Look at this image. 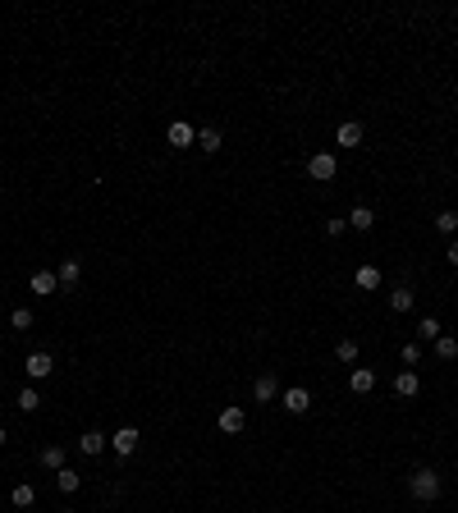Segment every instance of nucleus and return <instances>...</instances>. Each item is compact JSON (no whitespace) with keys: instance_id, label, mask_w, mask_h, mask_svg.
Wrapping results in <instances>:
<instances>
[{"instance_id":"4be33fe9","label":"nucleus","mask_w":458,"mask_h":513,"mask_svg":"<svg viewBox=\"0 0 458 513\" xmlns=\"http://www.w3.org/2000/svg\"><path fill=\"white\" fill-rule=\"evenodd\" d=\"M440 335H445V330H440V321H436V317H422V321H417V339H426V344H436Z\"/></svg>"},{"instance_id":"aec40b11","label":"nucleus","mask_w":458,"mask_h":513,"mask_svg":"<svg viewBox=\"0 0 458 513\" xmlns=\"http://www.w3.org/2000/svg\"><path fill=\"white\" fill-rule=\"evenodd\" d=\"M33 500H37V491L28 486V481H19V486L10 491V504H14V509H33Z\"/></svg>"},{"instance_id":"c756f323","label":"nucleus","mask_w":458,"mask_h":513,"mask_svg":"<svg viewBox=\"0 0 458 513\" xmlns=\"http://www.w3.org/2000/svg\"><path fill=\"white\" fill-rule=\"evenodd\" d=\"M449 266H458V239L449 243Z\"/></svg>"},{"instance_id":"f03ea898","label":"nucleus","mask_w":458,"mask_h":513,"mask_svg":"<svg viewBox=\"0 0 458 513\" xmlns=\"http://www.w3.org/2000/svg\"><path fill=\"white\" fill-rule=\"evenodd\" d=\"M335 175H339L335 152H317V156H307V179H317V184H330Z\"/></svg>"},{"instance_id":"2eb2a0df","label":"nucleus","mask_w":458,"mask_h":513,"mask_svg":"<svg viewBox=\"0 0 458 513\" xmlns=\"http://www.w3.org/2000/svg\"><path fill=\"white\" fill-rule=\"evenodd\" d=\"M413 289H408V284H394L390 289V312H413Z\"/></svg>"},{"instance_id":"39448f33","label":"nucleus","mask_w":458,"mask_h":513,"mask_svg":"<svg viewBox=\"0 0 458 513\" xmlns=\"http://www.w3.org/2000/svg\"><path fill=\"white\" fill-rule=\"evenodd\" d=\"M216 426L225 431V436H239L243 426H248V413H243L239 404H229V408H220V417H216Z\"/></svg>"},{"instance_id":"a878e982","label":"nucleus","mask_w":458,"mask_h":513,"mask_svg":"<svg viewBox=\"0 0 458 513\" xmlns=\"http://www.w3.org/2000/svg\"><path fill=\"white\" fill-rule=\"evenodd\" d=\"M10 326L14 330H33V307H14V312H10Z\"/></svg>"},{"instance_id":"0eeeda50","label":"nucleus","mask_w":458,"mask_h":513,"mask_svg":"<svg viewBox=\"0 0 458 513\" xmlns=\"http://www.w3.org/2000/svg\"><path fill=\"white\" fill-rule=\"evenodd\" d=\"M394 394H399V399H417V394H422V376H417L413 367H404V372L394 376Z\"/></svg>"},{"instance_id":"1a4fd4ad","label":"nucleus","mask_w":458,"mask_h":513,"mask_svg":"<svg viewBox=\"0 0 458 513\" xmlns=\"http://www.w3.org/2000/svg\"><path fill=\"white\" fill-rule=\"evenodd\" d=\"M252 399H257V404H271V399H280V381H275L271 372L257 376V381H252Z\"/></svg>"},{"instance_id":"412c9836","label":"nucleus","mask_w":458,"mask_h":513,"mask_svg":"<svg viewBox=\"0 0 458 513\" xmlns=\"http://www.w3.org/2000/svg\"><path fill=\"white\" fill-rule=\"evenodd\" d=\"M55 486H60V491H65V495H74L78 486H83V477H78L74 468H60V472H55Z\"/></svg>"},{"instance_id":"c85d7f7f","label":"nucleus","mask_w":458,"mask_h":513,"mask_svg":"<svg viewBox=\"0 0 458 513\" xmlns=\"http://www.w3.org/2000/svg\"><path fill=\"white\" fill-rule=\"evenodd\" d=\"M344 230H349V220H326V234H330V239H339V234H344Z\"/></svg>"},{"instance_id":"7ed1b4c3","label":"nucleus","mask_w":458,"mask_h":513,"mask_svg":"<svg viewBox=\"0 0 458 513\" xmlns=\"http://www.w3.org/2000/svg\"><path fill=\"white\" fill-rule=\"evenodd\" d=\"M280 404H284V413L303 417L307 408H312V390H307V385H294V390H284V394H280Z\"/></svg>"},{"instance_id":"7c9ffc66","label":"nucleus","mask_w":458,"mask_h":513,"mask_svg":"<svg viewBox=\"0 0 458 513\" xmlns=\"http://www.w3.org/2000/svg\"><path fill=\"white\" fill-rule=\"evenodd\" d=\"M5 440H10V436H5V426H0V445H5Z\"/></svg>"},{"instance_id":"20e7f679","label":"nucleus","mask_w":458,"mask_h":513,"mask_svg":"<svg viewBox=\"0 0 458 513\" xmlns=\"http://www.w3.org/2000/svg\"><path fill=\"white\" fill-rule=\"evenodd\" d=\"M23 372H28V381H46V376H51L55 372V358H51V353H28V362H23Z\"/></svg>"},{"instance_id":"b1692460","label":"nucleus","mask_w":458,"mask_h":513,"mask_svg":"<svg viewBox=\"0 0 458 513\" xmlns=\"http://www.w3.org/2000/svg\"><path fill=\"white\" fill-rule=\"evenodd\" d=\"M436 230L445 234V239H454V234H458V211H440V216H436Z\"/></svg>"},{"instance_id":"6ab92c4d","label":"nucleus","mask_w":458,"mask_h":513,"mask_svg":"<svg viewBox=\"0 0 458 513\" xmlns=\"http://www.w3.org/2000/svg\"><path fill=\"white\" fill-rule=\"evenodd\" d=\"M353 280H358V289H381V266H358V275H353Z\"/></svg>"},{"instance_id":"bb28decb","label":"nucleus","mask_w":458,"mask_h":513,"mask_svg":"<svg viewBox=\"0 0 458 513\" xmlns=\"http://www.w3.org/2000/svg\"><path fill=\"white\" fill-rule=\"evenodd\" d=\"M335 358L339 362H358V339H339V344H335Z\"/></svg>"},{"instance_id":"f257e3e1","label":"nucleus","mask_w":458,"mask_h":513,"mask_svg":"<svg viewBox=\"0 0 458 513\" xmlns=\"http://www.w3.org/2000/svg\"><path fill=\"white\" fill-rule=\"evenodd\" d=\"M408 491H413V500H422V504L440 500V472L436 468H413L408 472Z\"/></svg>"},{"instance_id":"6e6552de","label":"nucleus","mask_w":458,"mask_h":513,"mask_svg":"<svg viewBox=\"0 0 458 513\" xmlns=\"http://www.w3.org/2000/svg\"><path fill=\"white\" fill-rule=\"evenodd\" d=\"M349 230H358V234H371V230H376V211H371L367 202H358V207L349 211Z\"/></svg>"},{"instance_id":"ddd939ff","label":"nucleus","mask_w":458,"mask_h":513,"mask_svg":"<svg viewBox=\"0 0 458 513\" xmlns=\"http://www.w3.org/2000/svg\"><path fill=\"white\" fill-rule=\"evenodd\" d=\"M349 390H353V394H371V390H376V372H371V367H353Z\"/></svg>"},{"instance_id":"dca6fc26","label":"nucleus","mask_w":458,"mask_h":513,"mask_svg":"<svg viewBox=\"0 0 458 513\" xmlns=\"http://www.w3.org/2000/svg\"><path fill=\"white\" fill-rule=\"evenodd\" d=\"M220 142H225V133H220V129H197V152L216 156V152H220Z\"/></svg>"},{"instance_id":"4468645a","label":"nucleus","mask_w":458,"mask_h":513,"mask_svg":"<svg viewBox=\"0 0 458 513\" xmlns=\"http://www.w3.org/2000/svg\"><path fill=\"white\" fill-rule=\"evenodd\" d=\"M335 142H339V147H362V124L358 120H344V124H339V133H335Z\"/></svg>"},{"instance_id":"2f4dec72","label":"nucleus","mask_w":458,"mask_h":513,"mask_svg":"<svg viewBox=\"0 0 458 513\" xmlns=\"http://www.w3.org/2000/svg\"><path fill=\"white\" fill-rule=\"evenodd\" d=\"M0 344H5V330H0Z\"/></svg>"},{"instance_id":"f8f14e48","label":"nucleus","mask_w":458,"mask_h":513,"mask_svg":"<svg viewBox=\"0 0 458 513\" xmlns=\"http://www.w3.org/2000/svg\"><path fill=\"white\" fill-rule=\"evenodd\" d=\"M28 284H33L37 298H46V294H55V289H60V275H55V271H33V280H28Z\"/></svg>"},{"instance_id":"9b49d317","label":"nucleus","mask_w":458,"mask_h":513,"mask_svg":"<svg viewBox=\"0 0 458 513\" xmlns=\"http://www.w3.org/2000/svg\"><path fill=\"white\" fill-rule=\"evenodd\" d=\"M55 275H60V289H74V284L83 280V262H78V257H65Z\"/></svg>"},{"instance_id":"473e14b6","label":"nucleus","mask_w":458,"mask_h":513,"mask_svg":"<svg viewBox=\"0 0 458 513\" xmlns=\"http://www.w3.org/2000/svg\"><path fill=\"white\" fill-rule=\"evenodd\" d=\"M60 513H74V509H60Z\"/></svg>"},{"instance_id":"cd10ccee","label":"nucleus","mask_w":458,"mask_h":513,"mask_svg":"<svg viewBox=\"0 0 458 513\" xmlns=\"http://www.w3.org/2000/svg\"><path fill=\"white\" fill-rule=\"evenodd\" d=\"M399 358H404V367H417V362H422V344H417V339H408L404 349H399Z\"/></svg>"},{"instance_id":"5701e85b","label":"nucleus","mask_w":458,"mask_h":513,"mask_svg":"<svg viewBox=\"0 0 458 513\" xmlns=\"http://www.w3.org/2000/svg\"><path fill=\"white\" fill-rule=\"evenodd\" d=\"M42 468L60 472V468H65V449H60V445H46V449H42Z\"/></svg>"},{"instance_id":"a211bd4d","label":"nucleus","mask_w":458,"mask_h":513,"mask_svg":"<svg viewBox=\"0 0 458 513\" xmlns=\"http://www.w3.org/2000/svg\"><path fill=\"white\" fill-rule=\"evenodd\" d=\"M14 404H19V413H37V408H42V394H37V385H23Z\"/></svg>"},{"instance_id":"423d86ee","label":"nucleus","mask_w":458,"mask_h":513,"mask_svg":"<svg viewBox=\"0 0 458 513\" xmlns=\"http://www.w3.org/2000/svg\"><path fill=\"white\" fill-rule=\"evenodd\" d=\"M142 445V436H138V426H120V431H115V436H110V449H115V454H120V459H129L133 449Z\"/></svg>"},{"instance_id":"393cba45","label":"nucleus","mask_w":458,"mask_h":513,"mask_svg":"<svg viewBox=\"0 0 458 513\" xmlns=\"http://www.w3.org/2000/svg\"><path fill=\"white\" fill-rule=\"evenodd\" d=\"M436 358H445V362L458 358V339H454V335H440V339H436Z\"/></svg>"},{"instance_id":"f3484780","label":"nucleus","mask_w":458,"mask_h":513,"mask_svg":"<svg viewBox=\"0 0 458 513\" xmlns=\"http://www.w3.org/2000/svg\"><path fill=\"white\" fill-rule=\"evenodd\" d=\"M106 445H110V436H101V431H83V436H78V449H83L88 459H92V454H101Z\"/></svg>"},{"instance_id":"9d476101","label":"nucleus","mask_w":458,"mask_h":513,"mask_svg":"<svg viewBox=\"0 0 458 513\" xmlns=\"http://www.w3.org/2000/svg\"><path fill=\"white\" fill-rule=\"evenodd\" d=\"M165 138H170V147H193L197 133H193V124H188V120H175L170 129H165Z\"/></svg>"}]
</instances>
